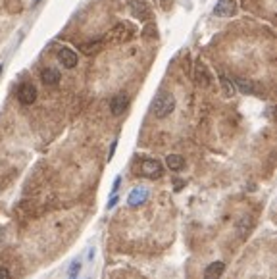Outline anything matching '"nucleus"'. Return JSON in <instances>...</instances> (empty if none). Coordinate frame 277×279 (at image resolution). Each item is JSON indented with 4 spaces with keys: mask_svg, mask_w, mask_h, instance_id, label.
Instances as JSON below:
<instances>
[{
    "mask_svg": "<svg viewBox=\"0 0 277 279\" xmlns=\"http://www.w3.org/2000/svg\"><path fill=\"white\" fill-rule=\"evenodd\" d=\"M129 8L135 14V18H138L141 22L150 18V6L145 0H129Z\"/></svg>",
    "mask_w": 277,
    "mask_h": 279,
    "instance_id": "obj_6",
    "label": "nucleus"
},
{
    "mask_svg": "<svg viewBox=\"0 0 277 279\" xmlns=\"http://www.w3.org/2000/svg\"><path fill=\"white\" fill-rule=\"evenodd\" d=\"M58 60H60V64L64 65L65 69H74L75 65H77V54L72 50V48H67V46H62L60 48V52H58Z\"/></svg>",
    "mask_w": 277,
    "mask_h": 279,
    "instance_id": "obj_7",
    "label": "nucleus"
},
{
    "mask_svg": "<svg viewBox=\"0 0 277 279\" xmlns=\"http://www.w3.org/2000/svg\"><path fill=\"white\" fill-rule=\"evenodd\" d=\"M173 110H175V98H173V95L168 93V91H160L156 95V98H154V102H152V114L158 119H162L168 118Z\"/></svg>",
    "mask_w": 277,
    "mask_h": 279,
    "instance_id": "obj_1",
    "label": "nucleus"
},
{
    "mask_svg": "<svg viewBox=\"0 0 277 279\" xmlns=\"http://www.w3.org/2000/svg\"><path fill=\"white\" fill-rule=\"evenodd\" d=\"M117 202V194H112V198H110V202H108V208H114Z\"/></svg>",
    "mask_w": 277,
    "mask_h": 279,
    "instance_id": "obj_20",
    "label": "nucleus"
},
{
    "mask_svg": "<svg viewBox=\"0 0 277 279\" xmlns=\"http://www.w3.org/2000/svg\"><path fill=\"white\" fill-rule=\"evenodd\" d=\"M235 85L239 87L243 93H246V95H258V91H256V87L250 83V81H245V79H237L235 81Z\"/></svg>",
    "mask_w": 277,
    "mask_h": 279,
    "instance_id": "obj_14",
    "label": "nucleus"
},
{
    "mask_svg": "<svg viewBox=\"0 0 277 279\" xmlns=\"http://www.w3.org/2000/svg\"><path fill=\"white\" fill-rule=\"evenodd\" d=\"M147 198H149V191L145 187H137V189H133L129 193L127 202L129 206H143V204L147 202Z\"/></svg>",
    "mask_w": 277,
    "mask_h": 279,
    "instance_id": "obj_9",
    "label": "nucleus"
},
{
    "mask_svg": "<svg viewBox=\"0 0 277 279\" xmlns=\"http://www.w3.org/2000/svg\"><path fill=\"white\" fill-rule=\"evenodd\" d=\"M18 100L22 102L23 106H31L33 102L37 100V89L33 83H22L18 89Z\"/></svg>",
    "mask_w": 277,
    "mask_h": 279,
    "instance_id": "obj_3",
    "label": "nucleus"
},
{
    "mask_svg": "<svg viewBox=\"0 0 277 279\" xmlns=\"http://www.w3.org/2000/svg\"><path fill=\"white\" fill-rule=\"evenodd\" d=\"M222 83H224L225 95H227V97H231V95H233V93H235V87H233V83H231V81H229V79H227V77H224V76H222Z\"/></svg>",
    "mask_w": 277,
    "mask_h": 279,
    "instance_id": "obj_15",
    "label": "nucleus"
},
{
    "mask_svg": "<svg viewBox=\"0 0 277 279\" xmlns=\"http://www.w3.org/2000/svg\"><path fill=\"white\" fill-rule=\"evenodd\" d=\"M44 85H58V81H60V72L58 69H54V67H48V69H44L43 76H41Z\"/></svg>",
    "mask_w": 277,
    "mask_h": 279,
    "instance_id": "obj_12",
    "label": "nucleus"
},
{
    "mask_svg": "<svg viewBox=\"0 0 277 279\" xmlns=\"http://www.w3.org/2000/svg\"><path fill=\"white\" fill-rule=\"evenodd\" d=\"M116 147H117V141H114V143H112V149H110V154H108V158H112V156H114V152H116Z\"/></svg>",
    "mask_w": 277,
    "mask_h": 279,
    "instance_id": "obj_21",
    "label": "nucleus"
},
{
    "mask_svg": "<svg viewBox=\"0 0 277 279\" xmlns=\"http://www.w3.org/2000/svg\"><path fill=\"white\" fill-rule=\"evenodd\" d=\"M131 35H133L131 25H129V23H119L117 27H114V31L110 33V35H106V39H112V41H116V43H123V41L131 39Z\"/></svg>",
    "mask_w": 277,
    "mask_h": 279,
    "instance_id": "obj_5",
    "label": "nucleus"
},
{
    "mask_svg": "<svg viewBox=\"0 0 277 279\" xmlns=\"http://www.w3.org/2000/svg\"><path fill=\"white\" fill-rule=\"evenodd\" d=\"M0 76H2V64H0Z\"/></svg>",
    "mask_w": 277,
    "mask_h": 279,
    "instance_id": "obj_22",
    "label": "nucleus"
},
{
    "mask_svg": "<svg viewBox=\"0 0 277 279\" xmlns=\"http://www.w3.org/2000/svg\"><path fill=\"white\" fill-rule=\"evenodd\" d=\"M141 173L145 177H150V179H158L162 173H164V168L158 160H145L141 164Z\"/></svg>",
    "mask_w": 277,
    "mask_h": 279,
    "instance_id": "obj_4",
    "label": "nucleus"
},
{
    "mask_svg": "<svg viewBox=\"0 0 277 279\" xmlns=\"http://www.w3.org/2000/svg\"><path fill=\"white\" fill-rule=\"evenodd\" d=\"M166 166H168L170 170H173V172H179V170L185 168V158L179 156V154H170V156L166 158Z\"/></svg>",
    "mask_w": 277,
    "mask_h": 279,
    "instance_id": "obj_13",
    "label": "nucleus"
},
{
    "mask_svg": "<svg viewBox=\"0 0 277 279\" xmlns=\"http://www.w3.org/2000/svg\"><path fill=\"white\" fill-rule=\"evenodd\" d=\"M79 268H81V264H79V262H74V264H72V269H70V279H77V275H79Z\"/></svg>",
    "mask_w": 277,
    "mask_h": 279,
    "instance_id": "obj_16",
    "label": "nucleus"
},
{
    "mask_svg": "<svg viewBox=\"0 0 277 279\" xmlns=\"http://www.w3.org/2000/svg\"><path fill=\"white\" fill-rule=\"evenodd\" d=\"M0 279H10V271H8V268L0 266Z\"/></svg>",
    "mask_w": 277,
    "mask_h": 279,
    "instance_id": "obj_18",
    "label": "nucleus"
},
{
    "mask_svg": "<svg viewBox=\"0 0 277 279\" xmlns=\"http://www.w3.org/2000/svg\"><path fill=\"white\" fill-rule=\"evenodd\" d=\"M119 183H121V179L117 177L116 181H114V187H112V194H117V189H119Z\"/></svg>",
    "mask_w": 277,
    "mask_h": 279,
    "instance_id": "obj_19",
    "label": "nucleus"
},
{
    "mask_svg": "<svg viewBox=\"0 0 277 279\" xmlns=\"http://www.w3.org/2000/svg\"><path fill=\"white\" fill-rule=\"evenodd\" d=\"M145 37H154L156 39V25H147V29L143 33Z\"/></svg>",
    "mask_w": 277,
    "mask_h": 279,
    "instance_id": "obj_17",
    "label": "nucleus"
},
{
    "mask_svg": "<svg viewBox=\"0 0 277 279\" xmlns=\"http://www.w3.org/2000/svg\"><path fill=\"white\" fill-rule=\"evenodd\" d=\"M194 81H196V85L202 87V89H210L212 87V76H210L208 67L204 65V62H200V60L194 65Z\"/></svg>",
    "mask_w": 277,
    "mask_h": 279,
    "instance_id": "obj_2",
    "label": "nucleus"
},
{
    "mask_svg": "<svg viewBox=\"0 0 277 279\" xmlns=\"http://www.w3.org/2000/svg\"><path fill=\"white\" fill-rule=\"evenodd\" d=\"M35 2H41V0H35Z\"/></svg>",
    "mask_w": 277,
    "mask_h": 279,
    "instance_id": "obj_23",
    "label": "nucleus"
},
{
    "mask_svg": "<svg viewBox=\"0 0 277 279\" xmlns=\"http://www.w3.org/2000/svg\"><path fill=\"white\" fill-rule=\"evenodd\" d=\"M127 104H129V98L125 95H116V97L112 98V102H110V110H112L114 116H121L125 112Z\"/></svg>",
    "mask_w": 277,
    "mask_h": 279,
    "instance_id": "obj_10",
    "label": "nucleus"
},
{
    "mask_svg": "<svg viewBox=\"0 0 277 279\" xmlns=\"http://www.w3.org/2000/svg\"><path fill=\"white\" fill-rule=\"evenodd\" d=\"M224 269H225L224 262H212L206 268V271H204V279H220L222 273H224Z\"/></svg>",
    "mask_w": 277,
    "mask_h": 279,
    "instance_id": "obj_11",
    "label": "nucleus"
},
{
    "mask_svg": "<svg viewBox=\"0 0 277 279\" xmlns=\"http://www.w3.org/2000/svg\"><path fill=\"white\" fill-rule=\"evenodd\" d=\"M235 12H237V6H235L233 0H220L214 8V14L218 18H231Z\"/></svg>",
    "mask_w": 277,
    "mask_h": 279,
    "instance_id": "obj_8",
    "label": "nucleus"
}]
</instances>
